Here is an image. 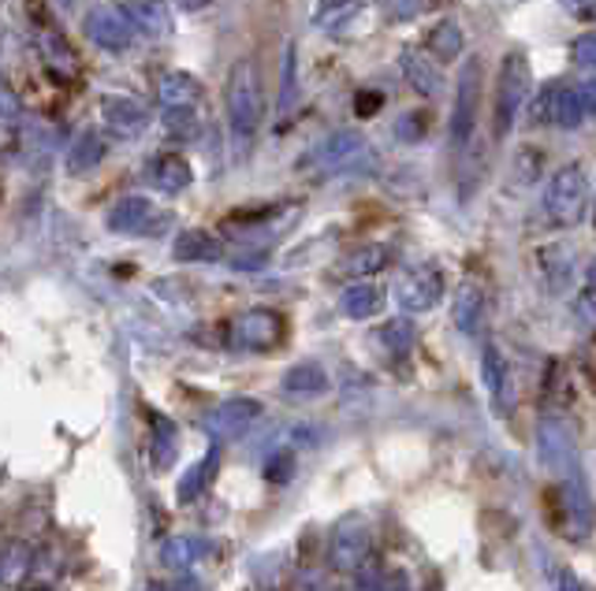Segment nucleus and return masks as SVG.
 <instances>
[{"label":"nucleus","mask_w":596,"mask_h":591,"mask_svg":"<svg viewBox=\"0 0 596 591\" xmlns=\"http://www.w3.org/2000/svg\"><path fill=\"white\" fill-rule=\"evenodd\" d=\"M266 116V90L253 61H239L228 75V120L239 142H250Z\"/></svg>","instance_id":"1"},{"label":"nucleus","mask_w":596,"mask_h":591,"mask_svg":"<svg viewBox=\"0 0 596 591\" xmlns=\"http://www.w3.org/2000/svg\"><path fill=\"white\" fill-rule=\"evenodd\" d=\"M530 86H533V72L525 53H507L500 64V78H496V138L511 131L525 97H530Z\"/></svg>","instance_id":"2"},{"label":"nucleus","mask_w":596,"mask_h":591,"mask_svg":"<svg viewBox=\"0 0 596 591\" xmlns=\"http://www.w3.org/2000/svg\"><path fill=\"white\" fill-rule=\"evenodd\" d=\"M544 209L560 228H571L578 223L585 209H589V179H585L582 164H566L552 175L549 194H544Z\"/></svg>","instance_id":"3"},{"label":"nucleus","mask_w":596,"mask_h":591,"mask_svg":"<svg viewBox=\"0 0 596 591\" xmlns=\"http://www.w3.org/2000/svg\"><path fill=\"white\" fill-rule=\"evenodd\" d=\"M481 56H466L463 67H458L455 78V108H452V142L466 145L477 127V116H481Z\"/></svg>","instance_id":"4"},{"label":"nucleus","mask_w":596,"mask_h":591,"mask_svg":"<svg viewBox=\"0 0 596 591\" xmlns=\"http://www.w3.org/2000/svg\"><path fill=\"white\" fill-rule=\"evenodd\" d=\"M366 153H369V145L358 131H336L306 156V167H321V172H347V167H355Z\"/></svg>","instance_id":"5"},{"label":"nucleus","mask_w":596,"mask_h":591,"mask_svg":"<svg viewBox=\"0 0 596 591\" xmlns=\"http://www.w3.org/2000/svg\"><path fill=\"white\" fill-rule=\"evenodd\" d=\"M83 26H86V37H90L94 45L109 48V53H123V48L134 45V26L127 23L123 12H116V8H94Z\"/></svg>","instance_id":"6"},{"label":"nucleus","mask_w":596,"mask_h":591,"mask_svg":"<svg viewBox=\"0 0 596 591\" xmlns=\"http://www.w3.org/2000/svg\"><path fill=\"white\" fill-rule=\"evenodd\" d=\"M101 116L116 134H139L145 131V123H150V108H145L139 97H127V94L101 97Z\"/></svg>","instance_id":"7"},{"label":"nucleus","mask_w":596,"mask_h":591,"mask_svg":"<svg viewBox=\"0 0 596 591\" xmlns=\"http://www.w3.org/2000/svg\"><path fill=\"white\" fill-rule=\"evenodd\" d=\"M593 116V83L582 86H560V101H555V127L574 131Z\"/></svg>","instance_id":"8"},{"label":"nucleus","mask_w":596,"mask_h":591,"mask_svg":"<svg viewBox=\"0 0 596 591\" xmlns=\"http://www.w3.org/2000/svg\"><path fill=\"white\" fill-rule=\"evenodd\" d=\"M440 294H444V275H440L436 269H418L403 280L399 298H403L410 309H433V305L440 302Z\"/></svg>","instance_id":"9"},{"label":"nucleus","mask_w":596,"mask_h":591,"mask_svg":"<svg viewBox=\"0 0 596 591\" xmlns=\"http://www.w3.org/2000/svg\"><path fill=\"white\" fill-rule=\"evenodd\" d=\"M123 19L134 26V31H145L150 37H164L172 31V19H169L164 0H127Z\"/></svg>","instance_id":"10"},{"label":"nucleus","mask_w":596,"mask_h":591,"mask_svg":"<svg viewBox=\"0 0 596 591\" xmlns=\"http://www.w3.org/2000/svg\"><path fill=\"white\" fill-rule=\"evenodd\" d=\"M109 228L123 234H142L153 228V201L145 197H123L120 205L109 212Z\"/></svg>","instance_id":"11"},{"label":"nucleus","mask_w":596,"mask_h":591,"mask_svg":"<svg viewBox=\"0 0 596 591\" xmlns=\"http://www.w3.org/2000/svg\"><path fill=\"white\" fill-rule=\"evenodd\" d=\"M403 75H407L410 90H418L422 97H436L444 90V75H440V67L429 61V56L403 53Z\"/></svg>","instance_id":"12"},{"label":"nucleus","mask_w":596,"mask_h":591,"mask_svg":"<svg viewBox=\"0 0 596 591\" xmlns=\"http://www.w3.org/2000/svg\"><path fill=\"white\" fill-rule=\"evenodd\" d=\"M150 179L164 194H180L183 186L191 183V164L183 161V156H175V153H164V156H158V161L150 164Z\"/></svg>","instance_id":"13"},{"label":"nucleus","mask_w":596,"mask_h":591,"mask_svg":"<svg viewBox=\"0 0 596 591\" xmlns=\"http://www.w3.org/2000/svg\"><path fill=\"white\" fill-rule=\"evenodd\" d=\"M101 156H105V138L97 131H83L79 138H75L72 150H67V172L72 175L94 172V167L101 164Z\"/></svg>","instance_id":"14"},{"label":"nucleus","mask_w":596,"mask_h":591,"mask_svg":"<svg viewBox=\"0 0 596 591\" xmlns=\"http://www.w3.org/2000/svg\"><path fill=\"white\" fill-rule=\"evenodd\" d=\"M425 48H429V56H433V61H455V56H463L466 37H463V31H458V23L444 19V23L433 26V34H429Z\"/></svg>","instance_id":"15"},{"label":"nucleus","mask_w":596,"mask_h":591,"mask_svg":"<svg viewBox=\"0 0 596 591\" xmlns=\"http://www.w3.org/2000/svg\"><path fill=\"white\" fill-rule=\"evenodd\" d=\"M198 94H202L198 78L183 75V72L164 75V83H161V101L169 108H191L194 101H198Z\"/></svg>","instance_id":"16"},{"label":"nucleus","mask_w":596,"mask_h":591,"mask_svg":"<svg viewBox=\"0 0 596 591\" xmlns=\"http://www.w3.org/2000/svg\"><path fill=\"white\" fill-rule=\"evenodd\" d=\"M175 258L180 261H217L220 242L205 231H187V234H180V242H175Z\"/></svg>","instance_id":"17"},{"label":"nucleus","mask_w":596,"mask_h":591,"mask_svg":"<svg viewBox=\"0 0 596 591\" xmlns=\"http://www.w3.org/2000/svg\"><path fill=\"white\" fill-rule=\"evenodd\" d=\"M377 309H380V291L369 287V283L350 287L344 294V313H347V317H373Z\"/></svg>","instance_id":"18"},{"label":"nucleus","mask_w":596,"mask_h":591,"mask_svg":"<svg viewBox=\"0 0 596 591\" xmlns=\"http://www.w3.org/2000/svg\"><path fill=\"white\" fill-rule=\"evenodd\" d=\"M295 94H299V61H295V45H288V53H283V83H280V116L291 112Z\"/></svg>","instance_id":"19"},{"label":"nucleus","mask_w":596,"mask_h":591,"mask_svg":"<svg viewBox=\"0 0 596 591\" xmlns=\"http://www.w3.org/2000/svg\"><path fill=\"white\" fill-rule=\"evenodd\" d=\"M555 101H560V83H549L530 105V123L533 127H555Z\"/></svg>","instance_id":"20"},{"label":"nucleus","mask_w":596,"mask_h":591,"mask_svg":"<svg viewBox=\"0 0 596 591\" xmlns=\"http://www.w3.org/2000/svg\"><path fill=\"white\" fill-rule=\"evenodd\" d=\"M485 380H488V391L503 402L507 387H511V376H507V361L500 358V350L496 347H488V353H485Z\"/></svg>","instance_id":"21"},{"label":"nucleus","mask_w":596,"mask_h":591,"mask_svg":"<svg viewBox=\"0 0 596 591\" xmlns=\"http://www.w3.org/2000/svg\"><path fill=\"white\" fill-rule=\"evenodd\" d=\"M455 320L463 324L466 331L477 328V320H481V291L477 287H463L455 298Z\"/></svg>","instance_id":"22"},{"label":"nucleus","mask_w":596,"mask_h":591,"mask_svg":"<svg viewBox=\"0 0 596 591\" xmlns=\"http://www.w3.org/2000/svg\"><path fill=\"white\" fill-rule=\"evenodd\" d=\"M164 131L172 138H183V142H191V138H198V116L191 112V108H169V116H164Z\"/></svg>","instance_id":"23"},{"label":"nucleus","mask_w":596,"mask_h":591,"mask_svg":"<svg viewBox=\"0 0 596 591\" xmlns=\"http://www.w3.org/2000/svg\"><path fill=\"white\" fill-rule=\"evenodd\" d=\"M283 387H288L291 394H299V387H310L306 394H321L328 383H325V372H321L317 364H302V369H295L288 380H283Z\"/></svg>","instance_id":"24"},{"label":"nucleus","mask_w":596,"mask_h":591,"mask_svg":"<svg viewBox=\"0 0 596 591\" xmlns=\"http://www.w3.org/2000/svg\"><path fill=\"white\" fill-rule=\"evenodd\" d=\"M388 261V250L384 245H361V250L355 253V258L347 261V269L355 275H369V272H380Z\"/></svg>","instance_id":"25"},{"label":"nucleus","mask_w":596,"mask_h":591,"mask_svg":"<svg viewBox=\"0 0 596 591\" xmlns=\"http://www.w3.org/2000/svg\"><path fill=\"white\" fill-rule=\"evenodd\" d=\"M425 131H429V116L425 112H403L395 120V138L399 142H422L425 138Z\"/></svg>","instance_id":"26"},{"label":"nucleus","mask_w":596,"mask_h":591,"mask_svg":"<svg viewBox=\"0 0 596 591\" xmlns=\"http://www.w3.org/2000/svg\"><path fill=\"white\" fill-rule=\"evenodd\" d=\"M571 61L578 64V67H585V72H589V67L596 64V37L589 31L571 42Z\"/></svg>","instance_id":"27"},{"label":"nucleus","mask_w":596,"mask_h":591,"mask_svg":"<svg viewBox=\"0 0 596 591\" xmlns=\"http://www.w3.org/2000/svg\"><path fill=\"white\" fill-rule=\"evenodd\" d=\"M384 108V94H377V90H361L355 97V112L361 116V120H373V116Z\"/></svg>","instance_id":"28"},{"label":"nucleus","mask_w":596,"mask_h":591,"mask_svg":"<svg viewBox=\"0 0 596 591\" xmlns=\"http://www.w3.org/2000/svg\"><path fill=\"white\" fill-rule=\"evenodd\" d=\"M560 8L571 19H582V23H593V12H596V0H560Z\"/></svg>","instance_id":"29"},{"label":"nucleus","mask_w":596,"mask_h":591,"mask_svg":"<svg viewBox=\"0 0 596 591\" xmlns=\"http://www.w3.org/2000/svg\"><path fill=\"white\" fill-rule=\"evenodd\" d=\"M0 116H8V120H15L19 116V97L12 94V86L0 78Z\"/></svg>","instance_id":"30"},{"label":"nucleus","mask_w":596,"mask_h":591,"mask_svg":"<svg viewBox=\"0 0 596 591\" xmlns=\"http://www.w3.org/2000/svg\"><path fill=\"white\" fill-rule=\"evenodd\" d=\"M578 317L585 320V328H593V283H585V291L578 298Z\"/></svg>","instance_id":"31"},{"label":"nucleus","mask_w":596,"mask_h":591,"mask_svg":"<svg viewBox=\"0 0 596 591\" xmlns=\"http://www.w3.org/2000/svg\"><path fill=\"white\" fill-rule=\"evenodd\" d=\"M213 0H180V8L183 12H202V8H209Z\"/></svg>","instance_id":"32"},{"label":"nucleus","mask_w":596,"mask_h":591,"mask_svg":"<svg viewBox=\"0 0 596 591\" xmlns=\"http://www.w3.org/2000/svg\"><path fill=\"white\" fill-rule=\"evenodd\" d=\"M61 4H72V0H61Z\"/></svg>","instance_id":"33"}]
</instances>
